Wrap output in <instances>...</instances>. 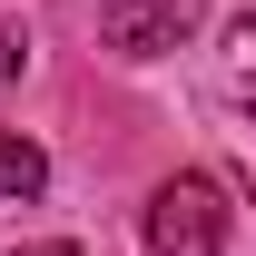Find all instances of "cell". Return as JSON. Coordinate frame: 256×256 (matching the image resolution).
Returning <instances> with one entry per match:
<instances>
[{
  "label": "cell",
  "instance_id": "7a4b0ae2",
  "mask_svg": "<svg viewBox=\"0 0 256 256\" xmlns=\"http://www.w3.org/2000/svg\"><path fill=\"white\" fill-rule=\"evenodd\" d=\"M188 40V0H108L98 10V50H118V60H158Z\"/></svg>",
  "mask_w": 256,
  "mask_h": 256
},
{
  "label": "cell",
  "instance_id": "3957f363",
  "mask_svg": "<svg viewBox=\"0 0 256 256\" xmlns=\"http://www.w3.org/2000/svg\"><path fill=\"white\" fill-rule=\"evenodd\" d=\"M40 188H50V158H40L30 138L0 128V197H40Z\"/></svg>",
  "mask_w": 256,
  "mask_h": 256
},
{
  "label": "cell",
  "instance_id": "277c9868",
  "mask_svg": "<svg viewBox=\"0 0 256 256\" xmlns=\"http://www.w3.org/2000/svg\"><path fill=\"white\" fill-rule=\"evenodd\" d=\"M226 79H236V98H256V10L226 30Z\"/></svg>",
  "mask_w": 256,
  "mask_h": 256
},
{
  "label": "cell",
  "instance_id": "6da1fadb",
  "mask_svg": "<svg viewBox=\"0 0 256 256\" xmlns=\"http://www.w3.org/2000/svg\"><path fill=\"white\" fill-rule=\"evenodd\" d=\"M148 256H226V197L217 178H168L148 207Z\"/></svg>",
  "mask_w": 256,
  "mask_h": 256
},
{
  "label": "cell",
  "instance_id": "8992f818",
  "mask_svg": "<svg viewBox=\"0 0 256 256\" xmlns=\"http://www.w3.org/2000/svg\"><path fill=\"white\" fill-rule=\"evenodd\" d=\"M236 168H246V188H256V128H246V138H236Z\"/></svg>",
  "mask_w": 256,
  "mask_h": 256
},
{
  "label": "cell",
  "instance_id": "5b68a950",
  "mask_svg": "<svg viewBox=\"0 0 256 256\" xmlns=\"http://www.w3.org/2000/svg\"><path fill=\"white\" fill-rule=\"evenodd\" d=\"M10 256H79L69 236H40V246H10Z\"/></svg>",
  "mask_w": 256,
  "mask_h": 256
}]
</instances>
